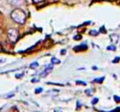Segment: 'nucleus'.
<instances>
[{
    "mask_svg": "<svg viewBox=\"0 0 120 112\" xmlns=\"http://www.w3.org/2000/svg\"><path fill=\"white\" fill-rule=\"evenodd\" d=\"M10 18L12 19L13 22L19 24H23L26 21V13L23 9L20 8H16L10 12Z\"/></svg>",
    "mask_w": 120,
    "mask_h": 112,
    "instance_id": "f257e3e1",
    "label": "nucleus"
},
{
    "mask_svg": "<svg viewBox=\"0 0 120 112\" xmlns=\"http://www.w3.org/2000/svg\"><path fill=\"white\" fill-rule=\"evenodd\" d=\"M8 38L11 42H16L19 38V32L16 28L8 29Z\"/></svg>",
    "mask_w": 120,
    "mask_h": 112,
    "instance_id": "f03ea898",
    "label": "nucleus"
},
{
    "mask_svg": "<svg viewBox=\"0 0 120 112\" xmlns=\"http://www.w3.org/2000/svg\"><path fill=\"white\" fill-rule=\"evenodd\" d=\"M7 2L13 7H19L23 3V0H7Z\"/></svg>",
    "mask_w": 120,
    "mask_h": 112,
    "instance_id": "7ed1b4c3",
    "label": "nucleus"
},
{
    "mask_svg": "<svg viewBox=\"0 0 120 112\" xmlns=\"http://www.w3.org/2000/svg\"><path fill=\"white\" fill-rule=\"evenodd\" d=\"M110 40H111V41L112 43H116L118 41V40H119V36L117 34H112L110 36Z\"/></svg>",
    "mask_w": 120,
    "mask_h": 112,
    "instance_id": "20e7f679",
    "label": "nucleus"
},
{
    "mask_svg": "<svg viewBox=\"0 0 120 112\" xmlns=\"http://www.w3.org/2000/svg\"><path fill=\"white\" fill-rule=\"evenodd\" d=\"M86 49H87V46H86L85 44H81V45L76 46V47H74V48H73V50H74L75 52H79V51H82V50H86Z\"/></svg>",
    "mask_w": 120,
    "mask_h": 112,
    "instance_id": "39448f33",
    "label": "nucleus"
},
{
    "mask_svg": "<svg viewBox=\"0 0 120 112\" xmlns=\"http://www.w3.org/2000/svg\"><path fill=\"white\" fill-rule=\"evenodd\" d=\"M52 70V67H48L44 72H41V76H46V74H48Z\"/></svg>",
    "mask_w": 120,
    "mask_h": 112,
    "instance_id": "423d86ee",
    "label": "nucleus"
},
{
    "mask_svg": "<svg viewBox=\"0 0 120 112\" xmlns=\"http://www.w3.org/2000/svg\"><path fill=\"white\" fill-rule=\"evenodd\" d=\"M38 62H33V63L30 64V68H31V69H36V68H38Z\"/></svg>",
    "mask_w": 120,
    "mask_h": 112,
    "instance_id": "0eeeda50",
    "label": "nucleus"
},
{
    "mask_svg": "<svg viewBox=\"0 0 120 112\" xmlns=\"http://www.w3.org/2000/svg\"><path fill=\"white\" fill-rule=\"evenodd\" d=\"M52 64H59V63H60V60H58V59L55 58V57H52Z\"/></svg>",
    "mask_w": 120,
    "mask_h": 112,
    "instance_id": "6e6552de",
    "label": "nucleus"
},
{
    "mask_svg": "<svg viewBox=\"0 0 120 112\" xmlns=\"http://www.w3.org/2000/svg\"><path fill=\"white\" fill-rule=\"evenodd\" d=\"M98 32L97 30H90V31H89V34L92 35V36H96V35H98Z\"/></svg>",
    "mask_w": 120,
    "mask_h": 112,
    "instance_id": "1a4fd4ad",
    "label": "nucleus"
},
{
    "mask_svg": "<svg viewBox=\"0 0 120 112\" xmlns=\"http://www.w3.org/2000/svg\"><path fill=\"white\" fill-rule=\"evenodd\" d=\"M81 38H82V36H81V35H76V36H74V40H81Z\"/></svg>",
    "mask_w": 120,
    "mask_h": 112,
    "instance_id": "9d476101",
    "label": "nucleus"
},
{
    "mask_svg": "<svg viewBox=\"0 0 120 112\" xmlns=\"http://www.w3.org/2000/svg\"><path fill=\"white\" fill-rule=\"evenodd\" d=\"M45 0H33V2L34 3H36V4H39V3H42V2H44Z\"/></svg>",
    "mask_w": 120,
    "mask_h": 112,
    "instance_id": "9b49d317",
    "label": "nucleus"
},
{
    "mask_svg": "<svg viewBox=\"0 0 120 112\" xmlns=\"http://www.w3.org/2000/svg\"><path fill=\"white\" fill-rule=\"evenodd\" d=\"M77 84H79V85H83V86L86 85V83L83 82V81H77Z\"/></svg>",
    "mask_w": 120,
    "mask_h": 112,
    "instance_id": "f8f14e48",
    "label": "nucleus"
},
{
    "mask_svg": "<svg viewBox=\"0 0 120 112\" xmlns=\"http://www.w3.org/2000/svg\"><path fill=\"white\" fill-rule=\"evenodd\" d=\"M41 90H42V88H36L35 92H36V93H40V92H41Z\"/></svg>",
    "mask_w": 120,
    "mask_h": 112,
    "instance_id": "ddd939ff",
    "label": "nucleus"
},
{
    "mask_svg": "<svg viewBox=\"0 0 120 112\" xmlns=\"http://www.w3.org/2000/svg\"><path fill=\"white\" fill-rule=\"evenodd\" d=\"M85 93H86V95H91L92 94V91H91V89H86L85 90Z\"/></svg>",
    "mask_w": 120,
    "mask_h": 112,
    "instance_id": "4468645a",
    "label": "nucleus"
},
{
    "mask_svg": "<svg viewBox=\"0 0 120 112\" xmlns=\"http://www.w3.org/2000/svg\"><path fill=\"white\" fill-rule=\"evenodd\" d=\"M98 98H95V99H93L92 104H97V103H98Z\"/></svg>",
    "mask_w": 120,
    "mask_h": 112,
    "instance_id": "2eb2a0df",
    "label": "nucleus"
},
{
    "mask_svg": "<svg viewBox=\"0 0 120 112\" xmlns=\"http://www.w3.org/2000/svg\"><path fill=\"white\" fill-rule=\"evenodd\" d=\"M107 49L108 50H115V46H109Z\"/></svg>",
    "mask_w": 120,
    "mask_h": 112,
    "instance_id": "dca6fc26",
    "label": "nucleus"
},
{
    "mask_svg": "<svg viewBox=\"0 0 120 112\" xmlns=\"http://www.w3.org/2000/svg\"><path fill=\"white\" fill-rule=\"evenodd\" d=\"M114 100H115V102H116V103H119V101H120V99H119V97H118V96H114Z\"/></svg>",
    "mask_w": 120,
    "mask_h": 112,
    "instance_id": "f3484780",
    "label": "nucleus"
},
{
    "mask_svg": "<svg viewBox=\"0 0 120 112\" xmlns=\"http://www.w3.org/2000/svg\"><path fill=\"white\" fill-rule=\"evenodd\" d=\"M100 31H101L102 33H106V29H104V26H102V27L100 28Z\"/></svg>",
    "mask_w": 120,
    "mask_h": 112,
    "instance_id": "a211bd4d",
    "label": "nucleus"
},
{
    "mask_svg": "<svg viewBox=\"0 0 120 112\" xmlns=\"http://www.w3.org/2000/svg\"><path fill=\"white\" fill-rule=\"evenodd\" d=\"M32 82H33V83H35V82H38V78H34V79H32Z\"/></svg>",
    "mask_w": 120,
    "mask_h": 112,
    "instance_id": "6ab92c4d",
    "label": "nucleus"
},
{
    "mask_svg": "<svg viewBox=\"0 0 120 112\" xmlns=\"http://www.w3.org/2000/svg\"><path fill=\"white\" fill-rule=\"evenodd\" d=\"M103 79H104V78H103V77H102V78H100V79H98H98H97V80H96V81H98V82H102V81H103Z\"/></svg>",
    "mask_w": 120,
    "mask_h": 112,
    "instance_id": "aec40b11",
    "label": "nucleus"
},
{
    "mask_svg": "<svg viewBox=\"0 0 120 112\" xmlns=\"http://www.w3.org/2000/svg\"><path fill=\"white\" fill-rule=\"evenodd\" d=\"M118 59H119V57L117 56V57H115V59L113 60V62H118Z\"/></svg>",
    "mask_w": 120,
    "mask_h": 112,
    "instance_id": "412c9836",
    "label": "nucleus"
},
{
    "mask_svg": "<svg viewBox=\"0 0 120 112\" xmlns=\"http://www.w3.org/2000/svg\"><path fill=\"white\" fill-rule=\"evenodd\" d=\"M61 54L64 55V54H65V50H62V53H61Z\"/></svg>",
    "mask_w": 120,
    "mask_h": 112,
    "instance_id": "4be33fe9",
    "label": "nucleus"
}]
</instances>
